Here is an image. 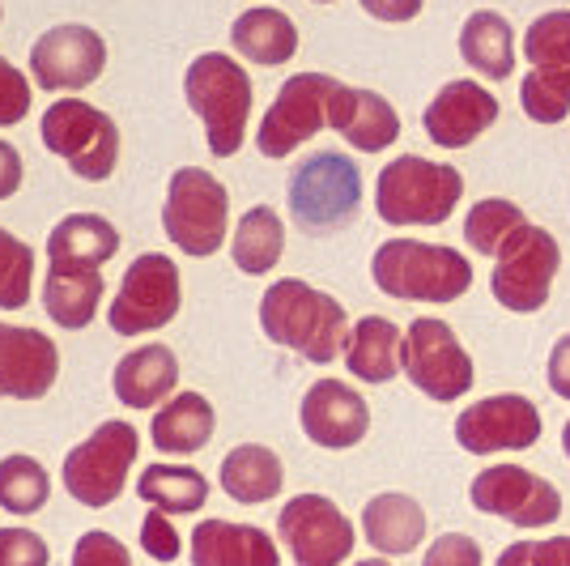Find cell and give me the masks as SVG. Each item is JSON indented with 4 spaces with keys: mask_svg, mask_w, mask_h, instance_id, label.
I'll list each match as a JSON object with an SVG mask.
<instances>
[{
    "mask_svg": "<svg viewBox=\"0 0 570 566\" xmlns=\"http://www.w3.org/2000/svg\"><path fill=\"white\" fill-rule=\"evenodd\" d=\"M137 495L167 516H191L209 502V477L191 465H149L137 477Z\"/></svg>",
    "mask_w": 570,
    "mask_h": 566,
    "instance_id": "cell-32",
    "label": "cell"
},
{
    "mask_svg": "<svg viewBox=\"0 0 570 566\" xmlns=\"http://www.w3.org/2000/svg\"><path fill=\"white\" fill-rule=\"evenodd\" d=\"M22 188V154L9 142H0V201H9Z\"/></svg>",
    "mask_w": 570,
    "mask_h": 566,
    "instance_id": "cell-45",
    "label": "cell"
},
{
    "mask_svg": "<svg viewBox=\"0 0 570 566\" xmlns=\"http://www.w3.org/2000/svg\"><path fill=\"white\" fill-rule=\"evenodd\" d=\"M562 451H567V460H570V422L562 426Z\"/></svg>",
    "mask_w": 570,
    "mask_h": 566,
    "instance_id": "cell-46",
    "label": "cell"
},
{
    "mask_svg": "<svg viewBox=\"0 0 570 566\" xmlns=\"http://www.w3.org/2000/svg\"><path fill=\"white\" fill-rule=\"evenodd\" d=\"M51 498V477L48 469L26 456V451H13L0 460V507L13 511V516H39Z\"/></svg>",
    "mask_w": 570,
    "mask_h": 566,
    "instance_id": "cell-35",
    "label": "cell"
},
{
    "mask_svg": "<svg viewBox=\"0 0 570 566\" xmlns=\"http://www.w3.org/2000/svg\"><path fill=\"white\" fill-rule=\"evenodd\" d=\"M328 128H336L345 142L362 149V154H383L387 145L401 137V116L396 107L375 90H354L341 81L328 111Z\"/></svg>",
    "mask_w": 570,
    "mask_h": 566,
    "instance_id": "cell-22",
    "label": "cell"
},
{
    "mask_svg": "<svg viewBox=\"0 0 570 566\" xmlns=\"http://www.w3.org/2000/svg\"><path fill=\"white\" fill-rule=\"evenodd\" d=\"M282 252H285V226H282V217H277V209L252 205V209L238 217L235 238H230L235 264L243 273L261 277V273H273V269H277Z\"/></svg>",
    "mask_w": 570,
    "mask_h": 566,
    "instance_id": "cell-33",
    "label": "cell"
},
{
    "mask_svg": "<svg viewBox=\"0 0 570 566\" xmlns=\"http://www.w3.org/2000/svg\"><path fill=\"white\" fill-rule=\"evenodd\" d=\"M141 549L154 558V563H175L179 554H184V541H179V533H175V524H170L167 511H149L141 519Z\"/></svg>",
    "mask_w": 570,
    "mask_h": 566,
    "instance_id": "cell-41",
    "label": "cell"
},
{
    "mask_svg": "<svg viewBox=\"0 0 570 566\" xmlns=\"http://www.w3.org/2000/svg\"><path fill=\"white\" fill-rule=\"evenodd\" d=\"M175 383H179V358L167 345H141L132 354H124L116 362V401L124 409H158L175 397Z\"/></svg>",
    "mask_w": 570,
    "mask_h": 566,
    "instance_id": "cell-23",
    "label": "cell"
},
{
    "mask_svg": "<svg viewBox=\"0 0 570 566\" xmlns=\"http://www.w3.org/2000/svg\"><path fill=\"white\" fill-rule=\"evenodd\" d=\"M137 451H141V435L132 422H102L77 448L65 456V490H69L72 502L90 507V511H102L111 507L119 495H124V481H128V469L137 465Z\"/></svg>",
    "mask_w": 570,
    "mask_h": 566,
    "instance_id": "cell-9",
    "label": "cell"
},
{
    "mask_svg": "<svg viewBox=\"0 0 570 566\" xmlns=\"http://www.w3.org/2000/svg\"><path fill=\"white\" fill-rule=\"evenodd\" d=\"M422 566H485V558L469 533H443L439 541H430Z\"/></svg>",
    "mask_w": 570,
    "mask_h": 566,
    "instance_id": "cell-42",
    "label": "cell"
},
{
    "mask_svg": "<svg viewBox=\"0 0 570 566\" xmlns=\"http://www.w3.org/2000/svg\"><path fill=\"white\" fill-rule=\"evenodd\" d=\"M51 549L30 528H0V566H48Z\"/></svg>",
    "mask_w": 570,
    "mask_h": 566,
    "instance_id": "cell-39",
    "label": "cell"
},
{
    "mask_svg": "<svg viewBox=\"0 0 570 566\" xmlns=\"http://www.w3.org/2000/svg\"><path fill=\"white\" fill-rule=\"evenodd\" d=\"M102 69H107V43H102L98 30L81 22L51 26L48 35H39V43L30 48V72L51 95L86 90L102 77Z\"/></svg>",
    "mask_w": 570,
    "mask_h": 566,
    "instance_id": "cell-17",
    "label": "cell"
},
{
    "mask_svg": "<svg viewBox=\"0 0 570 566\" xmlns=\"http://www.w3.org/2000/svg\"><path fill=\"white\" fill-rule=\"evenodd\" d=\"M562 269V247L549 235L546 226H523L494 256V277L490 290L499 299V308L515 311V315H537L549 303L553 277Z\"/></svg>",
    "mask_w": 570,
    "mask_h": 566,
    "instance_id": "cell-11",
    "label": "cell"
},
{
    "mask_svg": "<svg viewBox=\"0 0 570 566\" xmlns=\"http://www.w3.org/2000/svg\"><path fill=\"white\" fill-rule=\"evenodd\" d=\"M315 4H333V0H315Z\"/></svg>",
    "mask_w": 570,
    "mask_h": 566,
    "instance_id": "cell-48",
    "label": "cell"
},
{
    "mask_svg": "<svg viewBox=\"0 0 570 566\" xmlns=\"http://www.w3.org/2000/svg\"><path fill=\"white\" fill-rule=\"evenodd\" d=\"M69 566H132V558H128V549H124L119 537L102 533V528H90V533H81L77 545H72Z\"/></svg>",
    "mask_w": 570,
    "mask_h": 566,
    "instance_id": "cell-37",
    "label": "cell"
},
{
    "mask_svg": "<svg viewBox=\"0 0 570 566\" xmlns=\"http://www.w3.org/2000/svg\"><path fill=\"white\" fill-rule=\"evenodd\" d=\"M541 409L520 392H499L485 401L460 409L455 418V443L469 456H494V451H528L541 439Z\"/></svg>",
    "mask_w": 570,
    "mask_h": 566,
    "instance_id": "cell-16",
    "label": "cell"
},
{
    "mask_svg": "<svg viewBox=\"0 0 570 566\" xmlns=\"http://www.w3.org/2000/svg\"><path fill=\"white\" fill-rule=\"evenodd\" d=\"M499 119V98L490 95L481 81H448L439 95L430 98L422 111V128L439 149H464L473 145L481 133H490Z\"/></svg>",
    "mask_w": 570,
    "mask_h": 566,
    "instance_id": "cell-19",
    "label": "cell"
},
{
    "mask_svg": "<svg viewBox=\"0 0 570 566\" xmlns=\"http://www.w3.org/2000/svg\"><path fill=\"white\" fill-rule=\"evenodd\" d=\"M464 196V175L448 163L401 154L375 179V209L387 226H443Z\"/></svg>",
    "mask_w": 570,
    "mask_h": 566,
    "instance_id": "cell-4",
    "label": "cell"
},
{
    "mask_svg": "<svg viewBox=\"0 0 570 566\" xmlns=\"http://www.w3.org/2000/svg\"><path fill=\"white\" fill-rule=\"evenodd\" d=\"M371 277L401 303H455L473 290V264L443 243L387 238L371 260Z\"/></svg>",
    "mask_w": 570,
    "mask_h": 566,
    "instance_id": "cell-2",
    "label": "cell"
},
{
    "mask_svg": "<svg viewBox=\"0 0 570 566\" xmlns=\"http://www.w3.org/2000/svg\"><path fill=\"white\" fill-rule=\"evenodd\" d=\"M39 142L48 154L65 158L72 175L86 184H102L119 163L116 119L98 111L95 103H81V98L51 103L43 124H39Z\"/></svg>",
    "mask_w": 570,
    "mask_h": 566,
    "instance_id": "cell-7",
    "label": "cell"
},
{
    "mask_svg": "<svg viewBox=\"0 0 570 566\" xmlns=\"http://www.w3.org/2000/svg\"><path fill=\"white\" fill-rule=\"evenodd\" d=\"M528 77L520 86L523 116L532 124H562L570 111V9H549L523 35Z\"/></svg>",
    "mask_w": 570,
    "mask_h": 566,
    "instance_id": "cell-8",
    "label": "cell"
},
{
    "mask_svg": "<svg viewBox=\"0 0 570 566\" xmlns=\"http://www.w3.org/2000/svg\"><path fill=\"white\" fill-rule=\"evenodd\" d=\"M354 566H392L387 558H366V563H354Z\"/></svg>",
    "mask_w": 570,
    "mask_h": 566,
    "instance_id": "cell-47",
    "label": "cell"
},
{
    "mask_svg": "<svg viewBox=\"0 0 570 566\" xmlns=\"http://www.w3.org/2000/svg\"><path fill=\"white\" fill-rule=\"evenodd\" d=\"M336 90H341V81L328 72H294L261 119L256 145L264 158H289L298 145L311 142L328 124Z\"/></svg>",
    "mask_w": 570,
    "mask_h": 566,
    "instance_id": "cell-13",
    "label": "cell"
},
{
    "mask_svg": "<svg viewBox=\"0 0 570 566\" xmlns=\"http://www.w3.org/2000/svg\"><path fill=\"white\" fill-rule=\"evenodd\" d=\"M191 566H282V549L256 524L200 519L191 528Z\"/></svg>",
    "mask_w": 570,
    "mask_h": 566,
    "instance_id": "cell-21",
    "label": "cell"
},
{
    "mask_svg": "<svg viewBox=\"0 0 570 566\" xmlns=\"http://www.w3.org/2000/svg\"><path fill=\"white\" fill-rule=\"evenodd\" d=\"M298 422L315 448L345 451L357 448L371 430V404L357 397L345 379H315L303 397Z\"/></svg>",
    "mask_w": 570,
    "mask_h": 566,
    "instance_id": "cell-18",
    "label": "cell"
},
{
    "mask_svg": "<svg viewBox=\"0 0 570 566\" xmlns=\"http://www.w3.org/2000/svg\"><path fill=\"white\" fill-rule=\"evenodd\" d=\"M230 226V192L226 184L200 170V166H179L167 184V205H163V231L184 252V256H214L226 243Z\"/></svg>",
    "mask_w": 570,
    "mask_h": 566,
    "instance_id": "cell-6",
    "label": "cell"
},
{
    "mask_svg": "<svg viewBox=\"0 0 570 566\" xmlns=\"http://www.w3.org/2000/svg\"><path fill=\"white\" fill-rule=\"evenodd\" d=\"M26 116H30V81L0 56V128H13Z\"/></svg>",
    "mask_w": 570,
    "mask_h": 566,
    "instance_id": "cell-40",
    "label": "cell"
},
{
    "mask_svg": "<svg viewBox=\"0 0 570 566\" xmlns=\"http://www.w3.org/2000/svg\"><path fill=\"white\" fill-rule=\"evenodd\" d=\"M345 367L362 383H387L404 371V332L383 315H362L345 341Z\"/></svg>",
    "mask_w": 570,
    "mask_h": 566,
    "instance_id": "cell-26",
    "label": "cell"
},
{
    "mask_svg": "<svg viewBox=\"0 0 570 566\" xmlns=\"http://www.w3.org/2000/svg\"><path fill=\"white\" fill-rule=\"evenodd\" d=\"M0 18H4V9H0Z\"/></svg>",
    "mask_w": 570,
    "mask_h": 566,
    "instance_id": "cell-49",
    "label": "cell"
},
{
    "mask_svg": "<svg viewBox=\"0 0 570 566\" xmlns=\"http://www.w3.org/2000/svg\"><path fill=\"white\" fill-rule=\"evenodd\" d=\"M549 388H553V397L570 401V332L558 336V345L549 350Z\"/></svg>",
    "mask_w": 570,
    "mask_h": 566,
    "instance_id": "cell-43",
    "label": "cell"
},
{
    "mask_svg": "<svg viewBox=\"0 0 570 566\" xmlns=\"http://www.w3.org/2000/svg\"><path fill=\"white\" fill-rule=\"evenodd\" d=\"M469 498L481 516H499L515 528H549L562 516L558 486L523 465H490L473 477Z\"/></svg>",
    "mask_w": 570,
    "mask_h": 566,
    "instance_id": "cell-15",
    "label": "cell"
},
{
    "mask_svg": "<svg viewBox=\"0 0 570 566\" xmlns=\"http://www.w3.org/2000/svg\"><path fill=\"white\" fill-rule=\"evenodd\" d=\"M404 375L430 401L452 404L473 388V358L448 320L422 315L404 329Z\"/></svg>",
    "mask_w": 570,
    "mask_h": 566,
    "instance_id": "cell-12",
    "label": "cell"
},
{
    "mask_svg": "<svg viewBox=\"0 0 570 566\" xmlns=\"http://www.w3.org/2000/svg\"><path fill=\"white\" fill-rule=\"evenodd\" d=\"M60 350L39 329H18L0 320V397L39 401L56 388Z\"/></svg>",
    "mask_w": 570,
    "mask_h": 566,
    "instance_id": "cell-20",
    "label": "cell"
},
{
    "mask_svg": "<svg viewBox=\"0 0 570 566\" xmlns=\"http://www.w3.org/2000/svg\"><path fill=\"white\" fill-rule=\"evenodd\" d=\"M184 308V277L179 264L163 252H145L128 264L116 290V303L107 308V324L116 336H141V332L167 329Z\"/></svg>",
    "mask_w": 570,
    "mask_h": 566,
    "instance_id": "cell-10",
    "label": "cell"
},
{
    "mask_svg": "<svg viewBox=\"0 0 570 566\" xmlns=\"http://www.w3.org/2000/svg\"><path fill=\"white\" fill-rule=\"evenodd\" d=\"M119 231L102 213H69L51 226L48 235V264H86L102 269L119 252Z\"/></svg>",
    "mask_w": 570,
    "mask_h": 566,
    "instance_id": "cell-29",
    "label": "cell"
},
{
    "mask_svg": "<svg viewBox=\"0 0 570 566\" xmlns=\"http://www.w3.org/2000/svg\"><path fill=\"white\" fill-rule=\"evenodd\" d=\"M499 566H570V537L507 545L499 554Z\"/></svg>",
    "mask_w": 570,
    "mask_h": 566,
    "instance_id": "cell-38",
    "label": "cell"
},
{
    "mask_svg": "<svg viewBox=\"0 0 570 566\" xmlns=\"http://www.w3.org/2000/svg\"><path fill=\"white\" fill-rule=\"evenodd\" d=\"M184 98L205 124V137L217 158H235L247 137V116H252V77L247 69L222 56L205 51L191 60L184 72Z\"/></svg>",
    "mask_w": 570,
    "mask_h": 566,
    "instance_id": "cell-3",
    "label": "cell"
},
{
    "mask_svg": "<svg viewBox=\"0 0 570 566\" xmlns=\"http://www.w3.org/2000/svg\"><path fill=\"white\" fill-rule=\"evenodd\" d=\"M460 56L490 81H507L515 72V30L494 9H476L460 30Z\"/></svg>",
    "mask_w": 570,
    "mask_h": 566,
    "instance_id": "cell-31",
    "label": "cell"
},
{
    "mask_svg": "<svg viewBox=\"0 0 570 566\" xmlns=\"http://www.w3.org/2000/svg\"><path fill=\"white\" fill-rule=\"evenodd\" d=\"M523 226H528V217L515 201H502V196H485V201H476L469 217H464V243L473 247L476 256H499L502 247L511 243V238L520 235Z\"/></svg>",
    "mask_w": 570,
    "mask_h": 566,
    "instance_id": "cell-34",
    "label": "cell"
},
{
    "mask_svg": "<svg viewBox=\"0 0 570 566\" xmlns=\"http://www.w3.org/2000/svg\"><path fill=\"white\" fill-rule=\"evenodd\" d=\"M261 329L273 345L294 350L315 367H328L345 354L350 341V315L336 303L333 294L315 290V285L298 282V277H282L264 290L261 299Z\"/></svg>",
    "mask_w": 570,
    "mask_h": 566,
    "instance_id": "cell-1",
    "label": "cell"
},
{
    "mask_svg": "<svg viewBox=\"0 0 570 566\" xmlns=\"http://www.w3.org/2000/svg\"><path fill=\"white\" fill-rule=\"evenodd\" d=\"M30 282H35V247L0 231V311L26 308Z\"/></svg>",
    "mask_w": 570,
    "mask_h": 566,
    "instance_id": "cell-36",
    "label": "cell"
},
{
    "mask_svg": "<svg viewBox=\"0 0 570 566\" xmlns=\"http://www.w3.org/2000/svg\"><path fill=\"white\" fill-rule=\"evenodd\" d=\"M277 537L294 566H341L354 554V519L324 495H294L277 511Z\"/></svg>",
    "mask_w": 570,
    "mask_h": 566,
    "instance_id": "cell-14",
    "label": "cell"
},
{
    "mask_svg": "<svg viewBox=\"0 0 570 566\" xmlns=\"http://www.w3.org/2000/svg\"><path fill=\"white\" fill-rule=\"evenodd\" d=\"M230 43H235V51L243 60L264 65V69H277V65H289L294 51H298V26L289 22L282 9L256 4V9H247V13L235 18Z\"/></svg>",
    "mask_w": 570,
    "mask_h": 566,
    "instance_id": "cell-27",
    "label": "cell"
},
{
    "mask_svg": "<svg viewBox=\"0 0 570 566\" xmlns=\"http://www.w3.org/2000/svg\"><path fill=\"white\" fill-rule=\"evenodd\" d=\"M357 4H362L371 18H380V22H413L426 0H357Z\"/></svg>",
    "mask_w": 570,
    "mask_h": 566,
    "instance_id": "cell-44",
    "label": "cell"
},
{
    "mask_svg": "<svg viewBox=\"0 0 570 566\" xmlns=\"http://www.w3.org/2000/svg\"><path fill=\"white\" fill-rule=\"evenodd\" d=\"M217 481L222 490L243 502V507H256V502H273L285 486V469L282 456L273 448H261V443H243V448L226 451L222 469H217Z\"/></svg>",
    "mask_w": 570,
    "mask_h": 566,
    "instance_id": "cell-30",
    "label": "cell"
},
{
    "mask_svg": "<svg viewBox=\"0 0 570 566\" xmlns=\"http://www.w3.org/2000/svg\"><path fill=\"white\" fill-rule=\"evenodd\" d=\"M102 273L86 264H48V282H43V311L60 329H86L98 315L102 303Z\"/></svg>",
    "mask_w": 570,
    "mask_h": 566,
    "instance_id": "cell-28",
    "label": "cell"
},
{
    "mask_svg": "<svg viewBox=\"0 0 570 566\" xmlns=\"http://www.w3.org/2000/svg\"><path fill=\"white\" fill-rule=\"evenodd\" d=\"M217 413L200 392H175L149 422V443L167 456H196L214 439Z\"/></svg>",
    "mask_w": 570,
    "mask_h": 566,
    "instance_id": "cell-25",
    "label": "cell"
},
{
    "mask_svg": "<svg viewBox=\"0 0 570 566\" xmlns=\"http://www.w3.org/2000/svg\"><path fill=\"white\" fill-rule=\"evenodd\" d=\"M362 537L380 554L404 558V554H413L417 545L426 541V511H422L417 498L396 495V490L375 495L362 507Z\"/></svg>",
    "mask_w": 570,
    "mask_h": 566,
    "instance_id": "cell-24",
    "label": "cell"
},
{
    "mask_svg": "<svg viewBox=\"0 0 570 566\" xmlns=\"http://www.w3.org/2000/svg\"><path fill=\"white\" fill-rule=\"evenodd\" d=\"M357 209H362V170L350 154L320 149L289 175V217L311 235L350 226Z\"/></svg>",
    "mask_w": 570,
    "mask_h": 566,
    "instance_id": "cell-5",
    "label": "cell"
}]
</instances>
